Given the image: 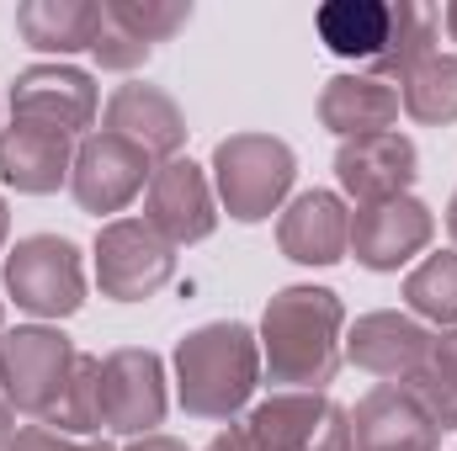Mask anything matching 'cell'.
<instances>
[{"label":"cell","mask_w":457,"mask_h":451,"mask_svg":"<svg viewBox=\"0 0 457 451\" xmlns=\"http://www.w3.org/2000/svg\"><path fill=\"white\" fill-rule=\"evenodd\" d=\"M75 170V138L32 127V122H5L0 127V181L21 197H54L70 186Z\"/></svg>","instance_id":"obj_18"},{"label":"cell","mask_w":457,"mask_h":451,"mask_svg":"<svg viewBox=\"0 0 457 451\" xmlns=\"http://www.w3.org/2000/svg\"><path fill=\"white\" fill-rule=\"evenodd\" d=\"M420 176V149L415 138L394 133H372V138H345L336 149V181L341 197L361 202H383V197H404Z\"/></svg>","instance_id":"obj_14"},{"label":"cell","mask_w":457,"mask_h":451,"mask_svg":"<svg viewBox=\"0 0 457 451\" xmlns=\"http://www.w3.org/2000/svg\"><path fill=\"white\" fill-rule=\"evenodd\" d=\"M203 451H266V447L250 436V425H245V420H228V425H224V430H219V436H213Z\"/></svg>","instance_id":"obj_30"},{"label":"cell","mask_w":457,"mask_h":451,"mask_svg":"<svg viewBox=\"0 0 457 451\" xmlns=\"http://www.w3.org/2000/svg\"><path fill=\"white\" fill-rule=\"evenodd\" d=\"M351 447L356 451H442V430L410 398L404 382H378L351 409Z\"/></svg>","instance_id":"obj_16"},{"label":"cell","mask_w":457,"mask_h":451,"mask_svg":"<svg viewBox=\"0 0 457 451\" xmlns=\"http://www.w3.org/2000/svg\"><path fill=\"white\" fill-rule=\"evenodd\" d=\"M431 340H436V330H426L415 314L372 308L356 324H345V361L356 372H372L378 382H404L410 372H420L431 361Z\"/></svg>","instance_id":"obj_13"},{"label":"cell","mask_w":457,"mask_h":451,"mask_svg":"<svg viewBox=\"0 0 457 451\" xmlns=\"http://www.w3.org/2000/svg\"><path fill=\"white\" fill-rule=\"evenodd\" d=\"M5 239H11V208H5V197H0V250H5Z\"/></svg>","instance_id":"obj_35"},{"label":"cell","mask_w":457,"mask_h":451,"mask_svg":"<svg viewBox=\"0 0 457 451\" xmlns=\"http://www.w3.org/2000/svg\"><path fill=\"white\" fill-rule=\"evenodd\" d=\"M245 425L266 451H356L351 409L330 393H271L245 414Z\"/></svg>","instance_id":"obj_10"},{"label":"cell","mask_w":457,"mask_h":451,"mask_svg":"<svg viewBox=\"0 0 457 451\" xmlns=\"http://www.w3.org/2000/svg\"><path fill=\"white\" fill-rule=\"evenodd\" d=\"M102 32V0H21L16 5V37L37 53L70 59V53H91Z\"/></svg>","instance_id":"obj_21"},{"label":"cell","mask_w":457,"mask_h":451,"mask_svg":"<svg viewBox=\"0 0 457 451\" xmlns=\"http://www.w3.org/2000/svg\"><path fill=\"white\" fill-rule=\"evenodd\" d=\"M399 107L415 117V122H426V127L457 122V53H447V48L426 53L399 80Z\"/></svg>","instance_id":"obj_22"},{"label":"cell","mask_w":457,"mask_h":451,"mask_svg":"<svg viewBox=\"0 0 457 451\" xmlns=\"http://www.w3.org/2000/svg\"><path fill=\"white\" fill-rule=\"evenodd\" d=\"M213 192L234 224H266L287 208V192L298 181V154L277 133H228L213 149Z\"/></svg>","instance_id":"obj_3"},{"label":"cell","mask_w":457,"mask_h":451,"mask_svg":"<svg viewBox=\"0 0 457 451\" xmlns=\"http://www.w3.org/2000/svg\"><path fill=\"white\" fill-rule=\"evenodd\" d=\"M122 451H192V447H187V441H176V436H160V430H154V436H138V441H128Z\"/></svg>","instance_id":"obj_31"},{"label":"cell","mask_w":457,"mask_h":451,"mask_svg":"<svg viewBox=\"0 0 457 451\" xmlns=\"http://www.w3.org/2000/svg\"><path fill=\"white\" fill-rule=\"evenodd\" d=\"M404 308H410L420 324L457 330V250L426 255V260L404 276Z\"/></svg>","instance_id":"obj_24"},{"label":"cell","mask_w":457,"mask_h":451,"mask_svg":"<svg viewBox=\"0 0 457 451\" xmlns=\"http://www.w3.org/2000/svg\"><path fill=\"white\" fill-rule=\"evenodd\" d=\"M436 48H442V11L415 5V0H399V21H394L388 53H383L372 70H361V75H378V80L399 86V80H404L426 53H436Z\"/></svg>","instance_id":"obj_23"},{"label":"cell","mask_w":457,"mask_h":451,"mask_svg":"<svg viewBox=\"0 0 457 451\" xmlns=\"http://www.w3.org/2000/svg\"><path fill=\"white\" fill-rule=\"evenodd\" d=\"M5 451H70V436H59L48 425H16V436H11Z\"/></svg>","instance_id":"obj_29"},{"label":"cell","mask_w":457,"mask_h":451,"mask_svg":"<svg viewBox=\"0 0 457 451\" xmlns=\"http://www.w3.org/2000/svg\"><path fill=\"white\" fill-rule=\"evenodd\" d=\"M154 176V160L144 149H133L128 138H117L107 127H91L80 144H75V170H70V197L80 213H96V218H112L122 213L133 197H144Z\"/></svg>","instance_id":"obj_9"},{"label":"cell","mask_w":457,"mask_h":451,"mask_svg":"<svg viewBox=\"0 0 457 451\" xmlns=\"http://www.w3.org/2000/svg\"><path fill=\"white\" fill-rule=\"evenodd\" d=\"M75 361L80 350L59 324H16L0 335V398L11 404V414L43 425L64 398Z\"/></svg>","instance_id":"obj_5"},{"label":"cell","mask_w":457,"mask_h":451,"mask_svg":"<svg viewBox=\"0 0 457 451\" xmlns=\"http://www.w3.org/2000/svg\"><path fill=\"white\" fill-rule=\"evenodd\" d=\"M0 335H5V298H0Z\"/></svg>","instance_id":"obj_37"},{"label":"cell","mask_w":457,"mask_h":451,"mask_svg":"<svg viewBox=\"0 0 457 451\" xmlns=\"http://www.w3.org/2000/svg\"><path fill=\"white\" fill-rule=\"evenodd\" d=\"M43 425L70 436V441H96L107 430V420H102V356L80 350V361L70 372V388H64V398L54 404V414Z\"/></svg>","instance_id":"obj_25"},{"label":"cell","mask_w":457,"mask_h":451,"mask_svg":"<svg viewBox=\"0 0 457 451\" xmlns=\"http://www.w3.org/2000/svg\"><path fill=\"white\" fill-rule=\"evenodd\" d=\"M149 53H154V48H149L138 32H128L112 11L102 5V32H96V43H91V59H96L102 70H112V75H133V70L149 64Z\"/></svg>","instance_id":"obj_27"},{"label":"cell","mask_w":457,"mask_h":451,"mask_svg":"<svg viewBox=\"0 0 457 451\" xmlns=\"http://www.w3.org/2000/svg\"><path fill=\"white\" fill-rule=\"evenodd\" d=\"M11 436H16V414H11V404L0 398V451L11 447Z\"/></svg>","instance_id":"obj_32"},{"label":"cell","mask_w":457,"mask_h":451,"mask_svg":"<svg viewBox=\"0 0 457 451\" xmlns=\"http://www.w3.org/2000/svg\"><path fill=\"white\" fill-rule=\"evenodd\" d=\"M102 5L112 11L128 32H138L149 48L170 43V37L192 21V0H102Z\"/></svg>","instance_id":"obj_26"},{"label":"cell","mask_w":457,"mask_h":451,"mask_svg":"<svg viewBox=\"0 0 457 451\" xmlns=\"http://www.w3.org/2000/svg\"><path fill=\"white\" fill-rule=\"evenodd\" d=\"M5 107H11V122H32L80 144L102 112V86L75 64H27L16 70Z\"/></svg>","instance_id":"obj_7"},{"label":"cell","mask_w":457,"mask_h":451,"mask_svg":"<svg viewBox=\"0 0 457 451\" xmlns=\"http://www.w3.org/2000/svg\"><path fill=\"white\" fill-rule=\"evenodd\" d=\"M345 303L336 287L293 282L261 314V377L271 393H330L345 366Z\"/></svg>","instance_id":"obj_1"},{"label":"cell","mask_w":457,"mask_h":451,"mask_svg":"<svg viewBox=\"0 0 457 451\" xmlns=\"http://www.w3.org/2000/svg\"><path fill=\"white\" fill-rule=\"evenodd\" d=\"M399 86L378 80V75H336L325 91H320V122L336 133V138H372V133H394L399 127Z\"/></svg>","instance_id":"obj_19"},{"label":"cell","mask_w":457,"mask_h":451,"mask_svg":"<svg viewBox=\"0 0 457 451\" xmlns=\"http://www.w3.org/2000/svg\"><path fill=\"white\" fill-rule=\"evenodd\" d=\"M102 127L128 138L133 149H144L154 165L165 160H181V144H187V112L176 107V96L165 86H149V80H128L107 96V112H102Z\"/></svg>","instance_id":"obj_15"},{"label":"cell","mask_w":457,"mask_h":451,"mask_svg":"<svg viewBox=\"0 0 457 451\" xmlns=\"http://www.w3.org/2000/svg\"><path fill=\"white\" fill-rule=\"evenodd\" d=\"M96 287L112 303H149L176 276V244H165L144 218H112L96 234Z\"/></svg>","instance_id":"obj_6"},{"label":"cell","mask_w":457,"mask_h":451,"mask_svg":"<svg viewBox=\"0 0 457 451\" xmlns=\"http://www.w3.org/2000/svg\"><path fill=\"white\" fill-rule=\"evenodd\" d=\"M394 21H399V0H330L314 11V32L320 43L351 59L361 70H372L383 53H388V37H394Z\"/></svg>","instance_id":"obj_20"},{"label":"cell","mask_w":457,"mask_h":451,"mask_svg":"<svg viewBox=\"0 0 457 451\" xmlns=\"http://www.w3.org/2000/svg\"><path fill=\"white\" fill-rule=\"evenodd\" d=\"M170 414L165 361L149 345H122L102 356V420L112 436H154Z\"/></svg>","instance_id":"obj_8"},{"label":"cell","mask_w":457,"mask_h":451,"mask_svg":"<svg viewBox=\"0 0 457 451\" xmlns=\"http://www.w3.org/2000/svg\"><path fill=\"white\" fill-rule=\"evenodd\" d=\"M70 451H117L107 436H96V441H70Z\"/></svg>","instance_id":"obj_33"},{"label":"cell","mask_w":457,"mask_h":451,"mask_svg":"<svg viewBox=\"0 0 457 451\" xmlns=\"http://www.w3.org/2000/svg\"><path fill=\"white\" fill-rule=\"evenodd\" d=\"M170 366H176V404L192 420L228 425L261 388V340L239 319H213L176 340Z\"/></svg>","instance_id":"obj_2"},{"label":"cell","mask_w":457,"mask_h":451,"mask_svg":"<svg viewBox=\"0 0 457 451\" xmlns=\"http://www.w3.org/2000/svg\"><path fill=\"white\" fill-rule=\"evenodd\" d=\"M144 224L154 228L165 244H176V250L213 239V228H219V192H213L208 170L192 165V160L154 165V176L144 186Z\"/></svg>","instance_id":"obj_11"},{"label":"cell","mask_w":457,"mask_h":451,"mask_svg":"<svg viewBox=\"0 0 457 451\" xmlns=\"http://www.w3.org/2000/svg\"><path fill=\"white\" fill-rule=\"evenodd\" d=\"M277 250L298 266H341L351 255V208L341 192H298L277 218Z\"/></svg>","instance_id":"obj_17"},{"label":"cell","mask_w":457,"mask_h":451,"mask_svg":"<svg viewBox=\"0 0 457 451\" xmlns=\"http://www.w3.org/2000/svg\"><path fill=\"white\" fill-rule=\"evenodd\" d=\"M442 27H447V37H453V43H457V0H453V5H447V11H442Z\"/></svg>","instance_id":"obj_34"},{"label":"cell","mask_w":457,"mask_h":451,"mask_svg":"<svg viewBox=\"0 0 457 451\" xmlns=\"http://www.w3.org/2000/svg\"><path fill=\"white\" fill-rule=\"evenodd\" d=\"M0 292L32 319H70L86 308V260L64 234H27L5 250Z\"/></svg>","instance_id":"obj_4"},{"label":"cell","mask_w":457,"mask_h":451,"mask_svg":"<svg viewBox=\"0 0 457 451\" xmlns=\"http://www.w3.org/2000/svg\"><path fill=\"white\" fill-rule=\"evenodd\" d=\"M436 239V213L420 197H383L351 213V255L361 271H399Z\"/></svg>","instance_id":"obj_12"},{"label":"cell","mask_w":457,"mask_h":451,"mask_svg":"<svg viewBox=\"0 0 457 451\" xmlns=\"http://www.w3.org/2000/svg\"><path fill=\"white\" fill-rule=\"evenodd\" d=\"M447 234H453V250H457V192H453V202H447Z\"/></svg>","instance_id":"obj_36"},{"label":"cell","mask_w":457,"mask_h":451,"mask_svg":"<svg viewBox=\"0 0 457 451\" xmlns=\"http://www.w3.org/2000/svg\"><path fill=\"white\" fill-rule=\"evenodd\" d=\"M442 382H447V393L457 398V330H436L431 340V361H426Z\"/></svg>","instance_id":"obj_28"}]
</instances>
